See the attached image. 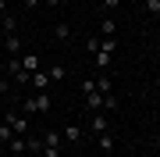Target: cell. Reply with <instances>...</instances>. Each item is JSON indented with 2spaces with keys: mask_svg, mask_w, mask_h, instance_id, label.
<instances>
[{
  "mask_svg": "<svg viewBox=\"0 0 160 157\" xmlns=\"http://www.w3.org/2000/svg\"><path fill=\"white\" fill-rule=\"evenodd\" d=\"M0 29H4V36H7V32H14V29H18L14 14H4V18H0Z\"/></svg>",
  "mask_w": 160,
  "mask_h": 157,
  "instance_id": "obj_14",
  "label": "cell"
},
{
  "mask_svg": "<svg viewBox=\"0 0 160 157\" xmlns=\"http://www.w3.org/2000/svg\"><path fill=\"white\" fill-rule=\"evenodd\" d=\"M96 89H100L103 97H107V93H110V79H103V75H96Z\"/></svg>",
  "mask_w": 160,
  "mask_h": 157,
  "instance_id": "obj_17",
  "label": "cell"
},
{
  "mask_svg": "<svg viewBox=\"0 0 160 157\" xmlns=\"http://www.w3.org/2000/svg\"><path fill=\"white\" fill-rule=\"evenodd\" d=\"M39 157H61V150H57V146H43V154Z\"/></svg>",
  "mask_w": 160,
  "mask_h": 157,
  "instance_id": "obj_20",
  "label": "cell"
},
{
  "mask_svg": "<svg viewBox=\"0 0 160 157\" xmlns=\"http://www.w3.org/2000/svg\"><path fill=\"white\" fill-rule=\"evenodd\" d=\"M4 122L7 125H11V132L14 136H29V114H22V111H7V114H4Z\"/></svg>",
  "mask_w": 160,
  "mask_h": 157,
  "instance_id": "obj_2",
  "label": "cell"
},
{
  "mask_svg": "<svg viewBox=\"0 0 160 157\" xmlns=\"http://www.w3.org/2000/svg\"><path fill=\"white\" fill-rule=\"evenodd\" d=\"M53 107V100H50V93H46V89H39V93H36V97H25L22 100V107H18V111H22V114H46V111H50Z\"/></svg>",
  "mask_w": 160,
  "mask_h": 157,
  "instance_id": "obj_1",
  "label": "cell"
},
{
  "mask_svg": "<svg viewBox=\"0 0 160 157\" xmlns=\"http://www.w3.org/2000/svg\"><path fill=\"white\" fill-rule=\"evenodd\" d=\"M4 146H7L11 154H25V136H11V139H7Z\"/></svg>",
  "mask_w": 160,
  "mask_h": 157,
  "instance_id": "obj_11",
  "label": "cell"
},
{
  "mask_svg": "<svg viewBox=\"0 0 160 157\" xmlns=\"http://www.w3.org/2000/svg\"><path fill=\"white\" fill-rule=\"evenodd\" d=\"M146 11L153 14V18H160V0H146Z\"/></svg>",
  "mask_w": 160,
  "mask_h": 157,
  "instance_id": "obj_18",
  "label": "cell"
},
{
  "mask_svg": "<svg viewBox=\"0 0 160 157\" xmlns=\"http://www.w3.org/2000/svg\"><path fill=\"white\" fill-rule=\"evenodd\" d=\"M29 86L36 89V93H39V89H46V86H50V75H46V68H39V71H32V75H29Z\"/></svg>",
  "mask_w": 160,
  "mask_h": 157,
  "instance_id": "obj_4",
  "label": "cell"
},
{
  "mask_svg": "<svg viewBox=\"0 0 160 157\" xmlns=\"http://www.w3.org/2000/svg\"><path fill=\"white\" fill-rule=\"evenodd\" d=\"M53 36H57L61 43H68V39H71V25H68V22H57V25H53Z\"/></svg>",
  "mask_w": 160,
  "mask_h": 157,
  "instance_id": "obj_10",
  "label": "cell"
},
{
  "mask_svg": "<svg viewBox=\"0 0 160 157\" xmlns=\"http://www.w3.org/2000/svg\"><path fill=\"white\" fill-rule=\"evenodd\" d=\"M64 0H43V7H61Z\"/></svg>",
  "mask_w": 160,
  "mask_h": 157,
  "instance_id": "obj_23",
  "label": "cell"
},
{
  "mask_svg": "<svg viewBox=\"0 0 160 157\" xmlns=\"http://www.w3.org/2000/svg\"><path fill=\"white\" fill-rule=\"evenodd\" d=\"M4 150H7V146H4V143H0V157H4Z\"/></svg>",
  "mask_w": 160,
  "mask_h": 157,
  "instance_id": "obj_25",
  "label": "cell"
},
{
  "mask_svg": "<svg viewBox=\"0 0 160 157\" xmlns=\"http://www.w3.org/2000/svg\"><path fill=\"white\" fill-rule=\"evenodd\" d=\"M18 61H22V68L29 71V75H32V71H39V68H43V64H39V54H25V57H18Z\"/></svg>",
  "mask_w": 160,
  "mask_h": 157,
  "instance_id": "obj_6",
  "label": "cell"
},
{
  "mask_svg": "<svg viewBox=\"0 0 160 157\" xmlns=\"http://www.w3.org/2000/svg\"><path fill=\"white\" fill-rule=\"evenodd\" d=\"M121 7V0H103V11H118Z\"/></svg>",
  "mask_w": 160,
  "mask_h": 157,
  "instance_id": "obj_21",
  "label": "cell"
},
{
  "mask_svg": "<svg viewBox=\"0 0 160 157\" xmlns=\"http://www.w3.org/2000/svg\"><path fill=\"white\" fill-rule=\"evenodd\" d=\"M4 50H11L14 57L22 54V39H18V32H7V36H4Z\"/></svg>",
  "mask_w": 160,
  "mask_h": 157,
  "instance_id": "obj_7",
  "label": "cell"
},
{
  "mask_svg": "<svg viewBox=\"0 0 160 157\" xmlns=\"http://www.w3.org/2000/svg\"><path fill=\"white\" fill-rule=\"evenodd\" d=\"M11 157H25V154H11Z\"/></svg>",
  "mask_w": 160,
  "mask_h": 157,
  "instance_id": "obj_27",
  "label": "cell"
},
{
  "mask_svg": "<svg viewBox=\"0 0 160 157\" xmlns=\"http://www.w3.org/2000/svg\"><path fill=\"white\" fill-rule=\"evenodd\" d=\"M46 75H50V82H53V79L61 82L64 75H68V68H64V64H50V68H46Z\"/></svg>",
  "mask_w": 160,
  "mask_h": 157,
  "instance_id": "obj_13",
  "label": "cell"
},
{
  "mask_svg": "<svg viewBox=\"0 0 160 157\" xmlns=\"http://www.w3.org/2000/svg\"><path fill=\"white\" fill-rule=\"evenodd\" d=\"M0 50H4V36H0Z\"/></svg>",
  "mask_w": 160,
  "mask_h": 157,
  "instance_id": "obj_26",
  "label": "cell"
},
{
  "mask_svg": "<svg viewBox=\"0 0 160 157\" xmlns=\"http://www.w3.org/2000/svg\"><path fill=\"white\" fill-rule=\"evenodd\" d=\"M92 57H96V68L103 71V68H107V64H110V54L107 50H96V54H92Z\"/></svg>",
  "mask_w": 160,
  "mask_h": 157,
  "instance_id": "obj_16",
  "label": "cell"
},
{
  "mask_svg": "<svg viewBox=\"0 0 160 157\" xmlns=\"http://www.w3.org/2000/svg\"><path fill=\"white\" fill-rule=\"evenodd\" d=\"M7 14V0H0V18H4Z\"/></svg>",
  "mask_w": 160,
  "mask_h": 157,
  "instance_id": "obj_24",
  "label": "cell"
},
{
  "mask_svg": "<svg viewBox=\"0 0 160 157\" xmlns=\"http://www.w3.org/2000/svg\"><path fill=\"white\" fill-rule=\"evenodd\" d=\"M114 29H118V25L110 22V18H107V22H100V32H103V39H114Z\"/></svg>",
  "mask_w": 160,
  "mask_h": 157,
  "instance_id": "obj_15",
  "label": "cell"
},
{
  "mask_svg": "<svg viewBox=\"0 0 160 157\" xmlns=\"http://www.w3.org/2000/svg\"><path fill=\"white\" fill-rule=\"evenodd\" d=\"M110 97V93H107ZM107 97L100 93V89H92V93H86V107H92V111H103L107 107Z\"/></svg>",
  "mask_w": 160,
  "mask_h": 157,
  "instance_id": "obj_5",
  "label": "cell"
},
{
  "mask_svg": "<svg viewBox=\"0 0 160 157\" xmlns=\"http://www.w3.org/2000/svg\"><path fill=\"white\" fill-rule=\"evenodd\" d=\"M100 50H107V54H114L118 47H114V39H100Z\"/></svg>",
  "mask_w": 160,
  "mask_h": 157,
  "instance_id": "obj_19",
  "label": "cell"
},
{
  "mask_svg": "<svg viewBox=\"0 0 160 157\" xmlns=\"http://www.w3.org/2000/svg\"><path fill=\"white\" fill-rule=\"evenodd\" d=\"M0 104H4V93H0Z\"/></svg>",
  "mask_w": 160,
  "mask_h": 157,
  "instance_id": "obj_28",
  "label": "cell"
},
{
  "mask_svg": "<svg viewBox=\"0 0 160 157\" xmlns=\"http://www.w3.org/2000/svg\"><path fill=\"white\" fill-rule=\"evenodd\" d=\"M96 143H100V150H103V154H114V136H110V132L96 136Z\"/></svg>",
  "mask_w": 160,
  "mask_h": 157,
  "instance_id": "obj_12",
  "label": "cell"
},
{
  "mask_svg": "<svg viewBox=\"0 0 160 157\" xmlns=\"http://www.w3.org/2000/svg\"><path fill=\"white\" fill-rule=\"evenodd\" d=\"M61 136H64V143H78L82 139V125H64Z\"/></svg>",
  "mask_w": 160,
  "mask_h": 157,
  "instance_id": "obj_9",
  "label": "cell"
},
{
  "mask_svg": "<svg viewBox=\"0 0 160 157\" xmlns=\"http://www.w3.org/2000/svg\"><path fill=\"white\" fill-rule=\"evenodd\" d=\"M89 132H92V136H103V132H110V125H107V118H103V111H96V114H92V122H89Z\"/></svg>",
  "mask_w": 160,
  "mask_h": 157,
  "instance_id": "obj_3",
  "label": "cell"
},
{
  "mask_svg": "<svg viewBox=\"0 0 160 157\" xmlns=\"http://www.w3.org/2000/svg\"><path fill=\"white\" fill-rule=\"evenodd\" d=\"M43 146H57V150H64V136L50 128V132H43Z\"/></svg>",
  "mask_w": 160,
  "mask_h": 157,
  "instance_id": "obj_8",
  "label": "cell"
},
{
  "mask_svg": "<svg viewBox=\"0 0 160 157\" xmlns=\"http://www.w3.org/2000/svg\"><path fill=\"white\" fill-rule=\"evenodd\" d=\"M25 7H29V11L32 7H43V0H25Z\"/></svg>",
  "mask_w": 160,
  "mask_h": 157,
  "instance_id": "obj_22",
  "label": "cell"
}]
</instances>
